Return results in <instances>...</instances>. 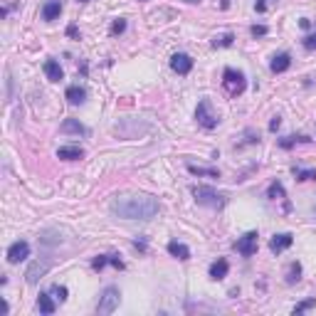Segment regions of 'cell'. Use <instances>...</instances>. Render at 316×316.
I'll return each mask as SVG.
<instances>
[{"label": "cell", "instance_id": "cell-1", "mask_svg": "<svg viewBox=\"0 0 316 316\" xmlns=\"http://www.w3.org/2000/svg\"><path fill=\"white\" fill-rule=\"evenodd\" d=\"M111 213L124 220H151L158 213V200L148 193H124L111 200Z\"/></svg>", "mask_w": 316, "mask_h": 316}, {"label": "cell", "instance_id": "cell-2", "mask_svg": "<svg viewBox=\"0 0 316 316\" xmlns=\"http://www.w3.org/2000/svg\"><path fill=\"white\" fill-rule=\"evenodd\" d=\"M193 195H195V203L198 205H205V208H213V210H222L225 203H227V198L213 188H205V185H198L193 188Z\"/></svg>", "mask_w": 316, "mask_h": 316}, {"label": "cell", "instance_id": "cell-3", "mask_svg": "<svg viewBox=\"0 0 316 316\" xmlns=\"http://www.w3.org/2000/svg\"><path fill=\"white\" fill-rule=\"evenodd\" d=\"M222 84H225V89H227L230 97H240V94L247 89V79H245L242 72L227 67V69L222 72Z\"/></svg>", "mask_w": 316, "mask_h": 316}, {"label": "cell", "instance_id": "cell-4", "mask_svg": "<svg viewBox=\"0 0 316 316\" xmlns=\"http://www.w3.org/2000/svg\"><path fill=\"white\" fill-rule=\"evenodd\" d=\"M118 299H121V294H118L116 287H106L99 296V304H97V314L106 316V314H114L116 306H118Z\"/></svg>", "mask_w": 316, "mask_h": 316}, {"label": "cell", "instance_id": "cell-5", "mask_svg": "<svg viewBox=\"0 0 316 316\" xmlns=\"http://www.w3.org/2000/svg\"><path fill=\"white\" fill-rule=\"evenodd\" d=\"M195 118H198V124H200L203 129H215V126H217V116L213 114V104H210L208 99L198 101V109H195Z\"/></svg>", "mask_w": 316, "mask_h": 316}, {"label": "cell", "instance_id": "cell-6", "mask_svg": "<svg viewBox=\"0 0 316 316\" xmlns=\"http://www.w3.org/2000/svg\"><path fill=\"white\" fill-rule=\"evenodd\" d=\"M257 232L255 230H250V232H245L240 240H237V252H240L242 257H252L255 252H257Z\"/></svg>", "mask_w": 316, "mask_h": 316}, {"label": "cell", "instance_id": "cell-7", "mask_svg": "<svg viewBox=\"0 0 316 316\" xmlns=\"http://www.w3.org/2000/svg\"><path fill=\"white\" fill-rule=\"evenodd\" d=\"M27 257H30V245L25 240H18V242H13L8 247V262L10 264H18V262H22Z\"/></svg>", "mask_w": 316, "mask_h": 316}, {"label": "cell", "instance_id": "cell-8", "mask_svg": "<svg viewBox=\"0 0 316 316\" xmlns=\"http://www.w3.org/2000/svg\"><path fill=\"white\" fill-rule=\"evenodd\" d=\"M50 272V262H32L30 267H27V272H25V279H27V284H37L42 276Z\"/></svg>", "mask_w": 316, "mask_h": 316}, {"label": "cell", "instance_id": "cell-9", "mask_svg": "<svg viewBox=\"0 0 316 316\" xmlns=\"http://www.w3.org/2000/svg\"><path fill=\"white\" fill-rule=\"evenodd\" d=\"M292 242H294V237H292L289 232L274 235V237H272V242H269V250H272L274 255H279V252H284L287 247H292Z\"/></svg>", "mask_w": 316, "mask_h": 316}, {"label": "cell", "instance_id": "cell-10", "mask_svg": "<svg viewBox=\"0 0 316 316\" xmlns=\"http://www.w3.org/2000/svg\"><path fill=\"white\" fill-rule=\"evenodd\" d=\"M171 67H173V72H178V74H188V72L193 69V59H190L185 52H178V55L171 57Z\"/></svg>", "mask_w": 316, "mask_h": 316}, {"label": "cell", "instance_id": "cell-11", "mask_svg": "<svg viewBox=\"0 0 316 316\" xmlns=\"http://www.w3.org/2000/svg\"><path fill=\"white\" fill-rule=\"evenodd\" d=\"M57 158H64V161H79V158H84V148L82 146H59Z\"/></svg>", "mask_w": 316, "mask_h": 316}, {"label": "cell", "instance_id": "cell-12", "mask_svg": "<svg viewBox=\"0 0 316 316\" xmlns=\"http://www.w3.org/2000/svg\"><path fill=\"white\" fill-rule=\"evenodd\" d=\"M59 129H62V134H77V136H84L87 134L84 124L79 121V118H64Z\"/></svg>", "mask_w": 316, "mask_h": 316}, {"label": "cell", "instance_id": "cell-13", "mask_svg": "<svg viewBox=\"0 0 316 316\" xmlns=\"http://www.w3.org/2000/svg\"><path fill=\"white\" fill-rule=\"evenodd\" d=\"M227 272H230L227 259H217V262H213V264H210V279L220 282V279H225V276H227Z\"/></svg>", "mask_w": 316, "mask_h": 316}, {"label": "cell", "instance_id": "cell-14", "mask_svg": "<svg viewBox=\"0 0 316 316\" xmlns=\"http://www.w3.org/2000/svg\"><path fill=\"white\" fill-rule=\"evenodd\" d=\"M289 67H292V57H289L287 52L276 55V57L272 59V72H274V74H282V72H287Z\"/></svg>", "mask_w": 316, "mask_h": 316}, {"label": "cell", "instance_id": "cell-15", "mask_svg": "<svg viewBox=\"0 0 316 316\" xmlns=\"http://www.w3.org/2000/svg\"><path fill=\"white\" fill-rule=\"evenodd\" d=\"M64 97H67L69 104H84V101H87V89H82V87L74 84V87H67V94H64Z\"/></svg>", "mask_w": 316, "mask_h": 316}, {"label": "cell", "instance_id": "cell-16", "mask_svg": "<svg viewBox=\"0 0 316 316\" xmlns=\"http://www.w3.org/2000/svg\"><path fill=\"white\" fill-rule=\"evenodd\" d=\"M62 15V3L59 0H50V3H45V8H42V18L45 20H57Z\"/></svg>", "mask_w": 316, "mask_h": 316}, {"label": "cell", "instance_id": "cell-17", "mask_svg": "<svg viewBox=\"0 0 316 316\" xmlns=\"http://www.w3.org/2000/svg\"><path fill=\"white\" fill-rule=\"evenodd\" d=\"M45 74H47V79H52V82H59V79L64 77V72H62L57 59H47L45 62Z\"/></svg>", "mask_w": 316, "mask_h": 316}, {"label": "cell", "instance_id": "cell-18", "mask_svg": "<svg viewBox=\"0 0 316 316\" xmlns=\"http://www.w3.org/2000/svg\"><path fill=\"white\" fill-rule=\"evenodd\" d=\"M168 252H171L173 257L183 259V262H185V259H190V250H188L183 242H178V240H171V242H168Z\"/></svg>", "mask_w": 316, "mask_h": 316}, {"label": "cell", "instance_id": "cell-19", "mask_svg": "<svg viewBox=\"0 0 316 316\" xmlns=\"http://www.w3.org/2000/svg\"><path fill=\"white\" fill-rule=\"evenodd\" d=\"M37 309L42 314H55V301H52V294H40L37 299Z\"/></svg>", "mask_w": 316, "mask_h": 316}, {"label": "cell", "instance_id": "cell-20", "mask_svg": "<svg viewBox=\"0 0 316 316\" xmlns=\"http://www.w3.org/2000/svg\"><path fill=\"white\" fill-rule=\"evenodd\" d=\"M188 171L193 176H208V178H220V173L215 168H200V166H188Z\"/></svg>", "mask_w": 316, "mask_h": 316}, {"label": "cell", "instance_id": "cell-21", "mask_svg": "<svg viewBox=\"0 0 316 316\" xmlns=\"http://www.w3.org/2000/svg\"><path fill=\"white\" fill-rule=\"evenodd\" d=\"M309 141H311L309 136H287V138L279 141V146H282V148H292L294 143H309Z\"/></svg>", "mask_w": 316, "mask_h": 316}, {"label": "cell", "instance_id": "cell-22", "mask_svg": "<svg viewBox=\"0 0 316 316\" xmlns=\"http://www.w3.org/2000/svg\"><path fill=\"white\" fill-rule=\"evenodd\" d=\"M267 195L272 198V200H282V198H284V185L282 183H272L269 190H267Z\"/></svg>", "mask_w": 316, "mask_h": 316}, {"label": "cell", "instance_id": "cell-23", "mask_svg": "<svg viewBox=\"0 0 316 316\" xmlns=\"http://www.w3.org/2000/svg\"><path fill=\"white\" fill-rule=\"evenodd\" d=\"M299 274H301V264H299V262H292V267H289V274H287V284H294V282H299Z\"/></svg>", "mask_w": 316, "mask_h": 316}, {"label": "cell", "instance_id": "cell-24", "mask_svg": "<svg viewBox=\"0 0 316 316\" xmlns=\"http://www.w3.org/2000/svg\"><path fill=\"white\" fill-rule=\"evenodd\" d=\"M232 40H235V37L227 32V35H222V37H215V40H213V47H230V45H232Z\"/></svg>", "mask_w": 316, "mask_h": 316}, {"label": "cell", "instance_id": "cell-25", "mask_svg": "<svg viewBox=\"0 0 316 316\" xmlns=\"http://www.w3.org/2000/svg\"><path fill=\"white\" fill-rule=\"evenodd\" d=\"M296 180H316V168H306V171H296Z\"/></svg>", "mask_w": 316, "mask_h": 316}, {"label": "cell", "instance_id": "cell-26", "mask_svg": "<svg viewBox=\"0 0 316 316\" xmlns=\"http://www.w3.org/2000/svg\"><path fill=\"white\" fill-rule=\"evenodd\" d=\"M124 30H126V20L118 18V20H114V22H111V30H109V32H111V35H121Z\"/></svg>", "mask_w": 316, "mask_h": 316}, {"label": "cell", "instance_id": "cell-27", "mask_svg": "<svg viewBox=\"0 0 316 316\" xmlns=\"http://www.w3.org/2000/svg\"><path fill=\"white\" fill-rule=\"evenodd\" d=\"M50 294H52L55 299H59V301H64V299H67V287H59V284H55V287L50 289Z\"/></svg>", "mask_w": 316, "mask_h": 316}, {"label": "cell", "instance_id": "cell-28", "mask_svg": "<svg viewBox=\"0 0 316 316\" xmlns=\"http://www.w3.org/2000/svg\"><path fill=\"white\" fill-rule=\"evenodd\" d=\"M311 306H316V299H306V301L296 304V306H294V314H304V311H309Z\"/></svg>", "mask_w": 316, "mask_h": 316}, {"label": "cell", "instance_id": "cell-29", "mask_svg": "<svg viewBox=\"0 0 316 316\" xmlns=\"http://www.w3.org/2000/svg\"><path fill=\"white\" fill-rule=\"evenodd\" d=\"M106 262H109V257H106V255H99V257H94L92 269H97V272H99V269H104V264H106Z\"/></svg>", "mask_w": 316, "mask_h": 316}, {"label": "cell", "instance_id": "cell-30", "mask_svg": "<svg viewBox=\"0 0 316 316\" xmlns=\"http://www.w3.org/2000/svg\"><path fill=\"white\" fill-rule=\"evenodd\" d=\"M304 47L306 50H316V35H306L304 37Z\"/></svg>", "mask_w": 316, "mask_h": 316}, {"label": "cell", "instance_id": "cell-31", "mask_svg": "<svg viewBox=\"0 0 316 316\" xmlns=\"http://www.w3.org/2000/svg\"><path fill=\"white\" fill-rule=\"evenodd\" d=\"M269 3H274V0H257V3H255V10H257V13H264Z\"/></svg>", "mask_w": 316, "mask_h": 316}, {"label": "cell", "instance_id": "cell-32", "mask_svg": "<svg viewBox=\"0 0 316 316\" xmlns=\"http://www.w3.org/2000/svg\"><path fill=\"white\" fill-rule=\"evenodd\" d=\"M252 35H255V37H262V35H267V27H264V25H255V27H252Z\"/></svg>", "mask_w": 316, "mask_h": 316}, {"label": "cell", "instance_id": "cell-33", "mask_svg": "<svg viewBox=\"0 0 316 316\" xmlns=\"http://www.w3.org/2000/svg\"><path fill=\"white\" fill-rule=\"evenodd\" d=\"M279 124H282V118H279V116H274L272 121H269V131H276V129H279Z\"/></svg>", "mask_w": 316, "mask_h": 316}, {"label": "cell", "instance_id": "cell-34", "mask_svg": "<svg viewBox=\"0 0 316 316\" xmlns=\"http://www.w3.org/2000/svg\"><path fill=\"white\" fill-rule=\"evenodd\" d=\"M109 264H114L116 269H124V262L118 259V257H109Z\"/></svg>", "mask_w": 316, "mask_h": 316}, {"label": "cell", "instance_id": "cell-35", "mask_svg": "<svg viewBox=\"0 0 316 316\" xmlns=\"http://www.w3.org/2000/svg\"><path fill=\"white\" fill-rule=\"evenodd\" d=\"M185 3H200V0H185Z\"/></svg>", "mask_w": 316, "mask_h": 316}, {"label": "cell", "instance_id": "cell-36", "mask_svg": "<svg viewBox=\"0 0 316 316\" xmlns=\"http://www.w3.org/2000/svg\"><path fill=\"white\" fill-rule=\"evenodd\" d=\"M79 3H87V0H79Z\"/></svg>", "mask_w": 316, "mask_h": 316}, {"label": "cell", "instance_id": "cell-37", "mask_svg": "<svg viewBox=\"0 0 316 316\" xmlns=\"http://www.w3.org/2000/svg\"><path fill=\"white\" fill-rule=\"evenodd\" d=\"M314 210H316V205H314Z\"/></svg>", "mask_w": 316, "mask_h": 316}]
</instances>
